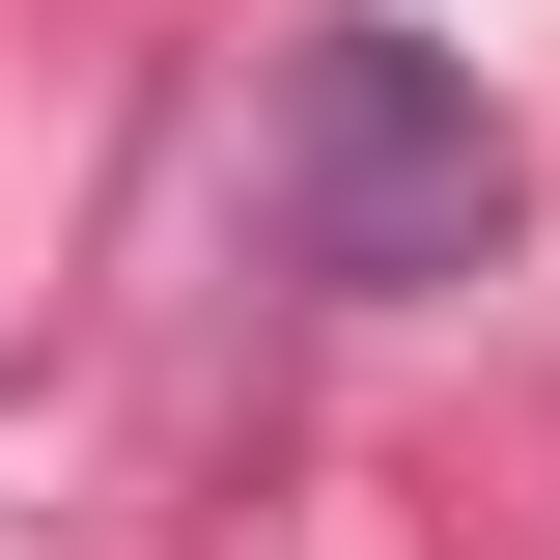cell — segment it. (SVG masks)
Listing matches in <instances>:
<instances>
[{
    "mask_svg": "<svg viewBox=\"0 0 560 560\" xmlns=\"http://www.w3.org/2000/svg\"><path fill=\"white\" fill-rule=\"evenodd\" d=\"M253 224H280L308 308H448V280L533 253V140H504V84L420 0H308L280 113H253Z\"/></svg>",
    "mask_w": 560,
    "mask_h": 560,
    "instance_id": "6da1fadb",
    "label": "cell"
}]
</instances>
